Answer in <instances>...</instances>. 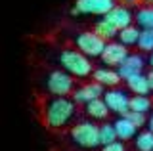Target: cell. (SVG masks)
<instances>
[{
	"label": "cell",
	"instance_id": "6da1fadb",
	"mask_svg": "<svg viewBox=\"0 0 153 151\" xmlns=\"http://www.w3.org/2000/svg\"><path fill=\"white\" fill-rule=\"evenodd\" d=\"M76 101L69 96H54L44 107V122L50 128H63L75 117Z\"/></svg>",
	"mask_w": 153,
	"mask_h": 151
},
{
	"label": "cell",
	"instance_id": "7a4b0ae2",
	"mask_svg": "<svg viewBox=\"0 0 153 151\" xmlns=\"http://www.w3.org/2000/svg\"><path fill=\"white\" fill-rule=\"evenodd\" d=\"M57 61L61 63V67H63L67 73H71L75 78H88L92 77L94 73V65H92V58H88V56L84 54V52H80L79 48H67L59 54V58Z\"/></svg>",
	"mask_w": 153,
	"mask_h": 151
},
{
	"label": "cell",
	"instance_id": "3957f363",
	"mask_svg": "<svg viewBox=\"0 0 153 151\" xmlns=\"http://www.w3.org/2000/svg\"><path fill=\"white\" fill-rule=\"evenodd\" d=\"M71 140L82 149H96L102 145L100 140V124L92 121H80L71 128Z\"/></svg>",
	"mask_w": 153,
	"mask_h": 151
},
{
	"label": "cell",
	"instance_id": "277c9868",
	"mask_svg": "<svg viewBox=\"0 0 153 151\" xmlns=\"http://www.w3.org/2000/svg\"><path fill=\"white\" fill-rule=\"evenodd\" d=\"M46 90L52 96H73L75 92V77L61 67L48 75L46 78Z\"/></svg>",
	"mask_w": 153,
	"mask_h": 151
},
{
	"label": "cell",
	"instance_id": "5b68a950",
	"mask_svg": "<svg viewBox=\"0 0 153 151\" xmlns=\"http://www.w3.org/2000/svg\"><path fill=\"white\" fill-rule=\"evenodd\" d=\"M105 44H107V40H105L103 36H100L96 31H82L75 36V46L92 59L102 58Z\"/></svg>",
	"mask_w": 153,
	"mask_h": 151
},
{
	"label": "cell",
	"instance_id": "8992f818",
	"mask_svg": "<svg viewBox=\"0 0 153 151\" xmlns=\"http://www.w3.org/2000/svg\"><path fill=\"white\" fill-rule=\"evenodd\" d=\"M117 6V0H76L71 16H105Z\"/></svg>",
	"mask_w": 153,
	"mask_h": 151
},
{
	"label": "cell",
	"instance_id": "52a82bcc",
	"mask_svg": "<svg viewBox=\"0 0 153 151\" xmlns=\"http://www.w3.org/2000/svg\"><path fill=\"white\" fill-rule=\"evenodd\" d=\"M130 56L128 52V46H124L121 40H107L103 48V54H102V63L103 65H109V67H119L124 59Z\"/></svg>",
	"mask_w": 153,
	"mask_h": 151
},
{
	"label": "cell",
	"instance_id": "ba28073f",
	"mask_svg": "<svg viewBox=\"0 0 153 151\" xmlns=\"http://www.w3.org/2000/svg\"><path fill=\"white\" fill-rule=\"evenodd\" d=\"M130 98L124 90H121V88H107L103 94V100L107 101L109 109H111V113H117V115H126L128 111H130Z\"/></svg>",
	"mask_w": 153,
	"mask_h": 151
},
{
	"label": "cell",
	"instance_id": "9c48e42d",
	"mask_svg": "<svg viewBox=\"0 0 153 151\" xmlns=\"http://www.w3.org/2000/svg\"><path fill=\"white\" fill-rule=\"evenodd\" d=\"M107 88L102 86L100 82H86L82 84V86H79V88H75V92H73V100L76 101V105L79 103H82V105H86V103H90L92 100H96V98H103V94Z\"/></svg>",
	"mask_w": 153,
	"mask_h": 151
},
{
	"label": "cell",
	"instance_id": "30bf717a",
	"mask_svg": "<svg viewBox=\"0 0 153 151\" xmlns=\"http://www.w3.org/2000/svg\"><path fill=\"white\" fill-rule=\"evenodd\" d=\"M103 17L107 21H111L119 31L124 29V27H128V25H132V23L136 21V16H134L126 6H123V4H117V6H115L113 10H109Z\"/></svg>",
	"mask_w": 153,
	"mask_h": 151
},
{
	"label": "cell",
	"instance_id": "8fae6325",
	"mask_svg": "<svg viewBox=\"0 0 153 151\" xmlns=\"http://www.w3.org/2000/svg\"><path fill=\"white\" fill-rule=\"evenodd\" d=\"M92 78L96 82H100L102 86H105V88H115V86H119L121 81H123L119 69L117 67H109V65H103V67L94 69Z\"/></svg>",
	"mask_w": 153,
	"mask_h": 151
},
{
	"label": "cell",
	"instance_id": "7c38bea8",
	"mask_svg": "<svg viewBox=\"0 0 153 151\" xmlns=\"http://www.w3.org/2000/svg\"><path fill=\"white\" fill-rule=\"evenodd\" d=\"M143 67H146V59H143V56H140V54H130L117 69H119V73H121L123 81H126V78H130L132 75L143 73Z\"/></svg>",
	"mask_w": 153,
	"mask_h": 151
},
{
	"label": "cell",
	"instance_id": "4fadbf2b",
	"mask_svg": "<svg viewBox=\"0 0 153 151\" xmlns=\"http://www.w3.org/2000/svg\"><path fill=\"white\" fill-rule=\"evenodd\" d=\"M84 107H86V115H88L92 121H105L107 115L111 113L107 101H105L103 98H96V100H92L90 103H86Z\"/></svg>",
	"mask_w": 153,
	"mask_h": 151
},
{
	"label": "cell",
	"instance_id": "5bb4252c",
	"mask_svg": "<svg viewBox=\"0 0 153 151\" xmlns=\"http://www.w3.org/2000/svg\"><path fill=\"white\" fill-rule=\"evenodd\" d=\"M115 128H117L119 140L126 141V140H134L138 134V126L128 119L126 115H119V119L115 121Z\"/></svg>",
	"mask_w": 153,
	"mask_h": 151
},
{
	"label": "cell",
	"instance_id": "9a60e30c",
	"mask_svg": "<svg viewBox=\"0 0 153 151\" xmlns=\"http://www.w3.org/2000/svg\"><path fill=\"white\" fill-rule=\"evenodd\" d=\"M126 86L132 94H146L149 96L151 94V86H149V78H147V73H138L132 75L130 78H126Z\"/></svg>",
	"mask_w": 153,
	"mask_h": 151
},
{
	"label": "cell",
	"instance_id": "2e32d148",
	"mask_svg": "<svg viewBox=\"0 0 153 151\" xmlns=\"http://www.w3.org/2000/svg\"><path fill=\"white\" fill-rule=\"evenodd\" d=\"M140 33H142V27L140 25H128V27H124V29L119 31V36H117V40H121L124 46H138V40H140Z\"/></svg>",
	"mask_w": 153,
	"mask_h": 151
},
{
	"label": "cell",
	"instance_id": "e0dca14e",
	"mask_svg": "<svg viewBox=\"0 0 153 151\" xmlns=\"http://www.w3.org/2000/svg\"><path fill=\"white\" fill-rule=\"evenodd\" d=\"M94 31L98 33L100 36H103L105 40H113V38H117V36H119V29L113 25L111 21L105 19V17H102V19L94 25Z\"/></svg>",
	"mask_w": 153,
	"mask_h": 151
},
{
	"label": "cell",
	"instance_id": "ac0fdd59",
	"mask_svg": "<svg viewBox=\"0 0 153 151\" xmlns=\"http://www.w3.org/2000/svg\"><path fill=\"white\" fill-rule=\"evenodd\" d=\"M134 147L136 151H153V132L149 128L138 132L134 138Z\"/></svg>",
	"mask_w": 153,
	"mask_h": 151
},
{
	"label": "cell",
	"instance_id": "d6986e66",
	"mask_svg": "<svg viewBox=\"0 0 153 151\" xmlns=\"http://www.w3.org/2000/svg\"><path fill=\"white\" fill-rule=\"evenodd\" d=\"M153 107V101L149 96L146 94H134L130 98V109L132 111H140V113H149V109Z\"/></svg>",
	"mask_w": 153,
	"mask_h": 151
},
{
	"label": "cell",
	"instance_id": "ffe728a7",
	"mask_svg": "<svg viewBox=\"0 0 153 151\" xmlns=\"http://www.w3.org/2000/svg\"><path fill=\"white\" fill-rule=\"evenodd\" d=\"M136 25L142 29H153V6H143L136 12Z\"/></svg>",
	"mask_w": 153,
	"mask_h": 151
},
{
	"label": "cell",
	"instance_id": "44dd1931",
	"mask_svg": "<svg viewBox=\"0 0 153 151\" xmlns=\"http://www.w3.org/2000/svg\"><path fill=\"white\" fill-rule=\"evenodd\" d=\"M100 140H102V145L111 144V141L119 140L115 122H103V124H100Z\"/></svg>",
	"mask_w": 153,
	"mask_h": 151
},
{
	"label": "cell",
	"instance_id": "7402d4cb",
	"mask_svg": "<svg viewBox=\"0 0 153 151\" xmlns=\"http://www.w3.org/2000/svg\"><path fill=\"white\" fill-rule=\"evenodd\" d=\"M138 48L142 52H153V29H142Z\"/></svg>",
	"mask_w": 153,
	"mask_h": 151
},
{
	"label": "cell",
	"instance_id": "603a6c76",
	"mask_svg": "<svg viewBox=\"0 0 153 151\" xmlns=\"http://www.w3.org/2000/svg\"><path fill=\"white\" fill-rule=\"evenodd\" d=\"M126 117L128 119H130L134 124L138 126V128H142V126H147V119H149V117H147V113H140V111H128L126 113Z\"/></svg>",
	"mask_w": 153,
	"mask_h": 151
},
{
	"label": "cell",
	"instance_id": "cb8c5ba5",
	"mask_svg": "<svg viewBox=\"0 0 153 151\" xmlns=\"http://www.w3.org/2000/svg\"><path fill=\"white\" fill-rule=\"evenodd\" d=\"M102 151H126V145H124L123 140H115L111 144L102 145Z\"/></svg>",
	"mask_w": 153,
	"mask_h": 151
},
{
	"label": "cell",
	"instance_id": "d4e9b609",
	"mask_svg": "<svg viewBox=\"0 0 153 151\" xmlns=\"http://www.w3.org/2000/svg\"><path fill=\"white\" fill-rule=\"evenodd\" d=\"M147 128H149V130L153 132V113L149 115V119H147Z\"/></svg>",
	"mask_w": 153,
	"mask_h": 151
},
{
	"label": "cell",
	"instance_id": "484cf974",
	"mask_svg": "<svg viewBox=\"0 0 153 151\" xmlns=\"http://www.w3.org/2000/svg\"><path fill=\"white\" fill-rule=\"evenodd\" d=\"M147 78H149V86H151V92H153V69L147 73Z\"/></svg>",
	"mask_w": 153,
	"mask_h": 151
},
{
	"label": "cell",
	"instance_id": "4316f807",
	"mask_svg": "<svg viewBox=\"0 0 153 151\" xmlns=\"http://www.w3.org/2000/svg\"><path fill=\"white\" fill-rule=\"evenodd\" d=\"M117 2H123V4H136L138 0H117Z\"/></svg>",
	"mask_w": 153,
	"mask_h": 151
},
{
	"label": "cell",
	"instance_id": "83f0119b",
	"mask_svg": "<svg viewBox=\"0 0 153 151\" xmlns=\"http://www.w3.org/2000/svg\"><path fill=\"white\" fill-rule=\"evenodd\" d=\"M147 63H149L151 69H153V52H149V59H147Z\"/></svg>",
	"mask_w": 153,
	"mask_h": 151
},
{
	"label": "cell",
	"instance_id": "f1b7e54d",
	"mask_svg": "<svg viewBox=\"0 0 153 151\" xmlns=\"http://www.w3.org/2000/svg\"><path fill=\"white\" fill-rule=\"evenodd\" d=\"M147 2H153V0H147Z\"/></svg>",
	"mask_w": 153,
	"mask_h": 151
}]
</instances>
